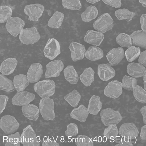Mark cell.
I'll list each match as a JSON object with an SVG mask.
<instances>
[{"instance_id":"obj_1","label":"cell","mask_w":146,"mask_h":146,"mask_svg":"<svg viewBox=\"0 0 146 146\" xmlns=\"http://www.w3.org/2000/svg\"><path fill=\"white\" fill-rule=\"evenodd\" d=\"M55 87V83L53 80L47 79L35 83L34 90L41 98H49L54 94Z\"/></svg>"},{"instance_id":"obj_2","label":"cell","mask_w":146,"mask_h":146,"mask_svg":"<svg viewBox=\"0 0 146 146\" xmlns=\"http://www.w3.org/2000/svg\"><path fill=\"white\" fill-rule=\"evenodd\" d=\"M53 100L49 98H41L40 100L39 108L42 117L45 120H53L56 117L54 110Z\"/></svg>"},{"instance_id":"obj_3","label":"cell","mask_w":146,"mask_h":146,"mask_svg":"<svg viewBox=\"0 0 146 146\" xmlns=\"http://www.w3.org/2000/svg\"><path fill=\"white\" fill-rule=\"evenodd\" d=\"M100 114L101 121L105 126L113 124L117 125L122 119L119 111L111 108L102 110Z\"/></svg>"},{"instance_id":"obj_4","label":"cell","mask_w":146,"mask_h":146,"mask_svg":"<svg viewBox=\"0 0 146 146\" xmlns=\"http://www.w3.org/2000/svg\"><path fill=\"white\" fill-rule=\"evenodd\" d=\"M113 20L110 15L105 13L99 17L93 24L94 28L102 34L111 29L113 27Z\"/></svg>"},{"instance_id":"obj_5","label":"cell","mask_w":146,"mask_h":146,"mask_svg":"<svg viewBox=\"0 0 146 146\" xmlns=\"http://www.w3.org/2000/svg\"><path fill=\"white\" fill-rule=\"evenodd\" d=\"M21 143L24 146H39L40 141L31 125L25 128L20 137Z\"/></svg>"},{"instance_id":"obj_6","label":"cell","mask_w":146,"mask_h":146,"mask_svg":"<svg viewBox=\"0 0 146 146\" xmlns=\"http://www.w3.org/2000/svg\"><path fill=\"white\" fill-rule=\"evenodd\" d=\"M40 38V35L36 28L35 27L23 28L19 35V39L21 42L26 45L35 43Z\"/></svg>"},{"instance_id":"obj_7","label":"cell","mask_w":146,"mask_h":146,"mask_svg":"<svg viewBox=\"0 0 146 146\" xmlns=\"http://www.w3.org/2000/svg\"><path fill=\"white\" fill-rule=\"evenodd\" d=\"M19 124L14 117L7 115L3 116L0 120V127L6 135L16 132L18 129Z\"/></svg>"},{"instance_id":"obj_8","label":"cell","mask_w":146,"mask_h":146,"mask_svg":"<svg viewBox=\"0 0 146 146\" xmlns=\"http://www.w3.org/2000/svg\"><path fill=\"white\" fill-rule=\"evenodd\" d=\"M25 22L21 18L15 17H11L7 21L5 27L11 35L16 37L24 27Z\"/></svg>"},{"instance_id":"obj_9","label":"cell","mask_w":146,"mask_h":146,"mask_svg":"<svg viewBox=\"0 0 146 146\" xmlns=\"http://www.w3.org/2000/svg\"><path fill=\"white\" fill-rule=\"evenodd\" d=\"M43 52L46 57L53 60L61 52L59 42L54 38H49L44 48Z\"/></svg>"},{"instance_id":"obj_10","label":"cell","mask_w":146,"mask_h":146,"mask_svg":"<svg viewBox=\"0 0 146 146\" xmlns=\"http://www.w3.org/2000/svg\"><path fill=\"white\" fill-rule=\"evenodd\" d=\"M44 9L42 5L35 3L26 5L24 11L25 14L29 16L28 19L29 21L36 22L42 15Z\"/></svg>"},{"instance_id":"obj_11","label":"cell","mask_w":146,"mask_h":146,"mask_svg":"<svg viewBox=\"0 0 146 146\" xmlns=\"http://www.w3.org/2000/svg\"><path fill=\"white\" fill-rule=\"evenodd\" d=\"M34 94L23 90L17 92L11 100L12 104L17 106H24L28 105L35 99Z\"/></svg>"},{"instance_id":"obj_12","label":"cell","mask_w":146,"mask_h":146,"mask_svg":"<svg viewBox=\"0 0 146 146\" xmlns=\"http://www.w3.org/2000/svg\"><path fill=\"white\" fill-rule=\"evenodd\" d=\"M122 88L121 82L117 80H112L105 88L104 94L111 98H117L122 93Z\"/></svg>"},{"instance_id":"obj_13","label":"cell","mask_w":146,"mask_h":146,"mask_svg":"<svg viewBox=\"0 0 146 146\" xmlns=\"http://www.w3.org/2000/svg\"><path fill=\"white\" fill-rule=\"evenodd\" d=\"M139 133L137 127L133 123H124L121 125L119 129V135L122 137L130 140L136 139Z\"/></svg>"},{"instance_id":"obj_14","label":"cell","mask_w":146,"mask_h":146,"mask_svg":"<svg viewBox=\"0 0 146 146\" xmlns=\"http://www.w3.org/2000/svg\"><path fill=\"white\" fill-rule=\"evenodd\" d=\"M64 66L63 62L60 60H56L50 62L46 66L45 77L47 78L58 76Z\"/></svg>"},{"instance_id":"obj_15","label":"cell","mask_w":146,"mask_h":146,"mask_svg":"<svg viewBox=\"0 0 146 146\" xmlns=\"http://www.w3.org/2000/svg\"><path fill=\"white\" fill-rule=\"evenodd\" d=\"M97 74L101 80L107 81L115 76V71L110 64L104 63L98 65Z\"/></svg>"},{"instance_id":"obj_16","label":"cell","mask_w":146,"mask_h":146,"mask_svg":"<svg viewBox=\"0 0 146 146\" xmlns=\"http://www.w3.org/2000/svg\"><path fill=\"white\" fill-rule=\"evenodd\" d=\"M68 48L71 52V58L73 61L76 62L82 60L85 56L86 50L84 45L72 41L70 43Z\"/></svg>"},{"instance_id":"obj_17","label":"cell","mask_w":146,"mask_h":146,"mask_svg":"<svg viewBox=\"0 0 146 146\" xmlns=\"http://www.w3.org/2000/svg\"><path fill=\"white\" fill-rule=\"evenodd\" d=\"M125 56L123 48L120 47L112 48L107 53L106 57L111 66H115L121 62Z\"/></svg>"},{"instance_id":"obj_18","label":"cell","mask_w":146,"mask_h":146,"mask_svg":"<svg viewBox=\"0 0 146 146\" xmlns=\"http://www.w3.org/2000/svg\"><path fill=\"white\" fill-rule=\"evenodd\" d=\"M43 74L42 66L40 63H35L30 66L27 76L30 83L38 82Z\"/></svg>"},{"instance_id":"obj_19","label":"cell","mask_w":146,"mask_h":146,"mask_svg":"<svg viewBox=\"0 0 146 146\" xmlns=\"http://www.w3.org/2000/svg\"><path fill=\"white\" fill-rule=\"evenodd\" d=\"M104 38V35L101 33L89 30L87 31L84 40L86 43L99 46L103 40Z\"/></svg>"},{"instance_id":"obj_20","label":"cell","mask_w":146,"mask_h":146,"mask_svg":"<svg viewBox=\"0 0 146 146\" xmlns=\"http://www.w3.org/2000/svg\"><path fill=\"white\" fill-rule=\"evenodd\" d=\"M21 110L25 117L31 121H36L39 116V108L34 104H29L22 106Z\"/></svg>"},{"instance_id":"obj_21","label":"cell","mask_w":146,"mask_h":146,"mask_svg":"<svg viewBox=\"0 0 146 146\" xmlns=\"http://www.w3.org/2000/svg\"><path fill=\"white\" fill-rule=\"evenodd\" d=\"M89 113L87 108L84 105L81 104L72 110L70 116L72 119L84 123L86 121Z\"/></svg>"},{"instance_id":"obj_22","label":"cell","mask_w":146,"mask_h":146,"mask_svg":"<svg viewBox=\"0 0 146 146\" xmlns=\"http://www.w3.org/2000/svg\"><path fill=\"white\" fill-rule=\"evenodd\" d=\"M132 44L146 49V32L142 30L133 32L130 35Z\"/></svg>"},{"instance_id":"obj_23","label":"cell","mask_w":146,"mask_h":146,"mask_svg":"<svg viewBox=\"0 0 146 146\" xmlns=\"http://www.w3.org/2000/svg\"><path fill=\"white\" fill-rule=\"evenodd\" d=\"M17 63V60L15 58H11L6 59L1 64V73L6 75L11 74L14 71Z\"/></svg>"},{"instance_id":"obj_24","label":"cell","mask_w":146,"mask_h":146,"mask_svg":"<svg viewBox=\"0 0 146 146\" xmlns=\"http://www.w3.org/2000/svg\"><path fill=\"white\" fill-rule=\"evenodd\" d=\"M146 68L139 63L131 62L127 65V73L132 77L138 78L143 76Z\"/></svg>"},{"instance_id":"obj_25","label":"cell","mask_w":146,"mask_h":146,"mask_svg":"<svg viewBox=\"0 0 146 146\" xmlns=\"http://www.w3.org/2000/svg\"><path fill=\"white\" fill-rule=\"evenodd\" d=\"M103 50L97 46H90L86 51L85 56L89 60L95 61L100 60L104 56Z\"/></svg>"},{"instance_id":"obj_26","label":"cell","mask_w":146,"mask_h":146,"mask_svg":"<svg viewBox=\"0 0 146 146\" xmlns=\"http://www.w3.org/2000/svg\"><path fill=\"white\" fill-rule=\"evenodd\" d=\"M102 107V103L100 97L93 95L89 101L87 108L89 113L90 114L96 115L100 111Z\"/></svg>"},{"instance_id":"obj_27","label":"cell","mask_w":146,"mask_h":146,"mask_svg":"<svg viewBox=\"0 0 146 146\" xmlns=\"http://www.w3.org/2000/svg\"><path fill=\"white\" fill-rule=\"evenodd\" d=\"M13 82L15 89L17 92L24 90L29 83L27 75L24 74L15 76Z\"/></svg>"},{"instance_id":"obj_28","label":"cell","mask_w":146,"mask_h":146,"mask_svg":"<svg viewBox=\"0 0 146 146\" xmlns=\"http://www.w3.org/2000/svg\"><path fill=\"white\" fill-rule=\"evenodd\" d=\"M65 79L70 84H75L78 81V75L74 67L72 65H68L63 71Z\"/></svg>"},{"instance_id":"obj_29","label":"cell","mask_w":146,"mask_h":146,"mask_svg":"<svg viewBox=\"0 0 146 146\" xmlns=\"http://www.w3.org/2000/svg\"><path fill=\"white\" fill-rule=\"evenodd\" d=\"M95 72L91 67L85 68L80 76L82 83L86 87L90 86L94 81Z\"/></svg>"},{"instance_id":"obj_30","label":"cell","mask_w":146,"mask_h":146,"mask_svg":"<svg viewBox=\"0 0 146 146\" xmlns=\"http://www.w3.org/2000/svg\"><path fill=\"white\" fill-rule=\"evenodd\" d=\"M98 13V10L95 6H89L81 14L82 19L85 22H90L97 17Z\"/></svg>"},{"instance_id":"obj_31","label":"cell","mask_w":146,"mask_h":146,"mask_svg":"<svg viewBox=\"0 0 146 146\" xmlns=\"http://www.w3.org/2000/svg\"><path fill=\"white\" fill-rule=\"evenodd\" d=\"M64 17L63 13L58 11L55 12L49 19L48 23V26L54 29L59 28L62 24Z\"/></svg>"},{"instance_id":"obj_32","label":"cell","mask_w":146,"mask_h":146,"mask_svg":"<svg viewBox=\"0 0 146 146\" xmlns=\"http://www.w3.org/2000/svg\"><path fill=\"white\" fill-rule=\"evenodd\" d=\"M81 98L80 93L74 89L64 96V99L72 107L75 108L77 106Z\"/></svg>"},{"instance_id":"obj_33","label":"cell","mask_w":146,"mask_h":146,"mask_svg":"<svg viewBox=\"0 0 146 146\" xmlns=\"http://www.w3.org/2000/svg\"><path fill=\"white\" fill-rule=\"evenodd\" d=\"M0 90L7 93L13 92L15 90L12 81L3 74L0 75Z\"/></svg>"},{"instance_id":"obj_34","label":"cell","mask_w":146,"mask_h":146,"mask_svg":"<svg viewBox=\"0 0 146 146\" xmlns=\"http://www.w3.org/2000/svg\"><path fill=\"white\" fill-rule=\"evenodd\" d=\"M114 14L118 20H125L127 22L131 21L135 15V12L125 8L116 10Z\"/></svg>"},{"instance_id":"obj_35","label":"cell","mask_w":146,"mask_h":146,"mask_svg":"<svg viewBox=\"0 0 146 146\" xmlns=\"http://www.w3.org/2000/svg\"><path fill=\"white\" fill-rule=\"evenodd\" d=\"M117 44L123 47L129 48L132 46V41L130 35L124 33H120L116 37Z\"/></svg>"},{"instance_id":"obj_36","label":"cell","mask_w":146,"mask_h":146,"mask_svg":"<svg viewBox=\"0 0 146 146\" xmlns=\"http://www.w3.org/2000/svg\"><path fill=\"white\" fill-rule=\"evenodd\" d=\"M132 91L133 96L136 100L141 103H146V90L137 85L133 88Z\"/></svg>"},{"instance_id":"obj_37","label":"cell","mask_w":146,"mask_h":146,"mask_svg":"<svg viewBox=\"0 0 146 146\" xmlns=\"http://www.w3.org/2000/svg\"><path fill=\"white\" fill-rule=\"evenodd\" d=\"M119 134V130L117 125L111 124L107 126L104 131V136L108 139L114 140Z\"/></svg>"},{"instance_id":"obj_38","label":"cell","mask_w":146,"mask_h":146,"mask_svg":"<svg viewBox=\"0 0 146 146\" xmlns=\"http://www.w3.org/2000/svg\"><path fill=\"white\" fill-rule=\"evenodd\" d=\"M140 53V48L135 47L133 45L126 50L125 55L127 61L131 62L137 58L139 56Z\"/></svg>"},{"instance_id":"obj_39","label":"cell","mask_w":146,"mask_h":146,"mask_svg":"<svg viewBox=\"0 0 146 146\" xmlns=\"http://www.w3.org/2000/svg\"><path fill=\"white\" fill-rule=\"evenodd\" d=\"M123 88L128 91H132L133 88L137 85V80L134 77L124 76L122 80Z\"/></svg>"},{"instance_id":"obj_40","label":"cell","mask_w":146,"mask_h":146,"mask_svg":"<svg viewBox=\"0 0 146 146\" xmlns=\"http://www.w3.org/2000/svg\"><path fill=\"white\" fill-rule=\"evenodd\" d=\"M5 146L20 145V134L18 132L8 135L5 137Z\"/></svg>"},{"instance_id":"obj_41","label":"cell","mask_w":146,"mask_h":146,"mask_svg":"<svg viewBox=\"0 0 146 146\" xmlns=\"http://www.w3.org/2000/svg\"><path fill=\"white\" fill-rule=\"evenodd\" d=\"M0 7V22L4 23L11 17L13 11L10 7L7 5H1Z\"/></svg>"},{"instance_id":"obj_42","label":"cell","mask_w":146,"mask_h":146,"mask_svg":"<svg viewBox=\"0 0 146 146\" xmlns=\"http://www.w3.org/2000/svg\"><path fill=\"white\" fill-rule=\"evenodd\" d=\"M62 2L63 6L67 9L78 10L82 7L80 0H62Z\"/></svg>"},{"instance_id":"obj_43","label":"cell","mask_w":146,"mask_h":146,"mask_svg":"<svg viewBox=\"0 0 146 146\" xmlns=\"http://www.w3.org/2000/svg\"><path fill=\"white\" fill-rule=\"evenodd\" d=\"M75 144L77 146H93L94 142L89 137L81 135H78L76 138Z\"/></svg>"},{"instance_id":"obj_44","label":"cell","mask_w":146,"mask_h":146,"mask_svg":"<svg viewBox=\"0 0 146 146\" xmlns=\"http://www.w3.org/2000/svg\"><path fill=\"white\" fill-rule=\"evenodd\" d=\"M78 129L77 125L73 123L68 124L65 131V134L67 137H75L78 133Z\"/></svg>"},{"instance_id":"obj_45","label":"cell","mask_w":146,"mask_h":146,"mask_svg":"<svg viewBox=\"0 0 146 146\" xmlns=\"http://www.w3.org/2000/svg\"><path fill=\"white\" fill-rule=\"evenodd\" d=\"M105 4L112 7L119 8L121 5V0H102Z\"/></svg>"},{"instance_id":"obj_46","label":"cell","mask_w":146,"mask_h":146,"mask_svg":"<svg viewBox=\"0 0 146 146\" xmlns=\"http://www.w3.org/2000/svg\"><path fill=\"white\" fill-rule=\"evenodd\" d=\"M8 96L4 95H0V113H1L5 109L9 100Z\"/></svg>"},{"instance_id":"obj_47","label":"cell","mask_w":146,"mask_h":146,"mask_svg":"<svg viewBox=\"0 0 146 146\" xmlns=\"http://www.w3.org/2000/svg\"><path fill=\"white\" fill-rule=\"evenodd\" d=\"M42 146H59V144L56 141L51 140L46 137L43 139Z\"/></svg>"},{"instance_id":"obj_48","label":"cell","mask_w":146,"mask_h":146,"mask_svg":"<svg viewBox=\"0 0 146 146\" xmlns=\"http://www.w3.org/2000/svg\"><path fill=\"white\" fill-rule=\"evenodd\" d=\"M132 143L130 140L124 137L122 138L115 146H133Z\"/></svg>"},{"instance_id":"obj_49","label":"cell","mask_w":146,"mask_h":146,"mask_svg":"<svg viewBox=\"0 0 146 146\" xmlns=\"http://www.w3.org/2000/svg\"><path fill=\"white\" fill-rule=\"evenodd\" d=\"M138 62L146 67V50L141 53Z\"/></svg>"},{"instance_id":"obj_50","label":"cell","mask_w":146,"mask_h":146,"mask_svg":"<svg viewBox=\"0 0 146 146\" xmlns=\"http://www.w3.org/2000/svg\"><path fill=\"white\" fill-rule=\"evenodd\" d=\"M140 23L142 30L146 32V14H143L140 17Z\"/></svg>"},{"instance_id":"obj_51","label":"cell","mask_w":146,"mask_h":146,"mask_svg":"<svg viewBox=\"0 0 146 146\" xmlns=\"http://www.w3.org/2000/svg\"><path fill=\"white\" fill-rule=\"evenodd\" d=\"M140 137L142 140H146V124L141 128Z\"/></svg>"},{"instance_id":"obj_52","label":"cell","mask_w":146,"mask_h":146,"mask_svg":"<svg viewBox=\"0 0 146 146\" xmlns=\"http://www.w3.org/2000/svg\"><path fill=\"white\" fill-rule=\"evenodd\" d=\"M143 117V121L144 124H146V106L142 107L140 110Z\"/></svg>"},{"instance_id":"obj_53","label":"cell","mask_w":146,"mask_h":146,"mask_svg":"<svg viewBox=\"0 0 146 146\" xmlns=\"http://www.w3.org/2000/svg\"><path fill=\"white\" fill-rule=\"evenodd\" d=\"M143 77L144 88L146 90V70L145 71Z\"/></svg>"},{"instance_id":"obj_54","label":"cell","mask_w":146,"mask_h":146,"mask_svg":"<svg viewBox=\"0 0 146 146\" xmlns=\"http://www.w3.org/2000/svg\"><path fill=\"white\" fill-rule=\"evenodd\" d=\"M139 1L143 7H146V0H139Z\"/></svg>"},{"instance_id":"obj_55","label":"cell","mask_w":146,"mask_h":146,"mask_svg":"<svg viewBox=\"0 0 146 146\" xmlns=\"http://www.w3.org/2000/svg\"><path fill=\"white\" fill-rule=\"evenodd\" d=\"M86 1L88 2L91 3V4H94L96 3H97L99 1H100L101 0H86Z\"/></svg>"},{"instance_id":"obj_56","label":"cell","mask_w":146,"mask_h":146,"mask_svg":"<svg viewBox=\"0 0 146 146\" xmlns=\"http://www.w3.org/2000/svg\"></svg>"}]
</instances>
